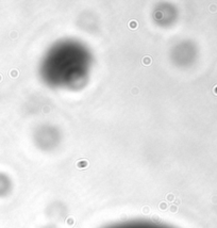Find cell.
<instances>
[{"label": "cell", "instance_id": "obj_1", "mask_svg": "<svg viewBox=\"0 0 217 228\" xmlns=\"http://www.w3.org/2000/svg\"><path fill=\"white\" fill-rule=\"evenodd\" d=\"M87 161L86 160H81V161H79V162L77 163V166L78 167H80V168H84V167H86L87 166Z\"/></svg>", "mask_w": 217, "mask_h": 228}, {"label": "cell", "instance_id": "obj_2", "mask_svg": "<svg viewBox=\"0 0 217 228\" xmlns=\"http://www.w3.org/2000/svg\"><path fill=\"white\" fill-rule=\"evenodd\" d=\"M130 28L131 29H133V28H136V27H137V23H136V21L135 20H132V21H130Z\"/></svg>", "mask_w": 217, "mask_h": 228}, {"label": "cell", "instance_id": "obj_3", "mask_svg": "<svg viewBox=\"0 0 217 228\" xmlns=\"http://www.w3.org/2000/svg\"><path fill=\"white\" fill-rule=\"evenodd\" d=\"M214 92H215V93H216V94H217V86H216V87H215V88H214Z\"/></svg>", "mask_w": 217, "mask_h": 228}]
</instances>
